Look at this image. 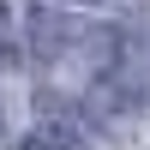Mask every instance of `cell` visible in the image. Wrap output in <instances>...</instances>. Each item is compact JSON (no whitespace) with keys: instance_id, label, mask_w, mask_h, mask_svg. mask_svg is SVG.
Here are the masks:
<instances>
[{"instance_id":"6da1fadb","label":"cell","mask_w":150,"mask_h":150,"mask_svg":"<svg viewBox=\"0 0 150 150\" xmlns=\"http://www.w3.org/2000/svg\"><path fill=\"white\" fill-rule=\"evenodd\" d=\"M18 150H90V144H84V132L66 126V120H42V126H36Z\"/></svg>"},{"instance_id":"7a4b0ae2","label":"cell","mask_w":150,"mask_h":150,"mask_svg":"<svg viewBox=\"0 0 150 150\" xmlns=\"http://www.w3.org/2000/svg\"><path fill=\"white\" fill-rule=\"evenodd\" d=\"M0 60H12V36H6V6H0Z\"/></svg>"},{"instance_id":"3957f363","label":"cell","mask_w":150,"mask_h":150,"mask_svg":"<svg viewBox=\"0 0 150 150\" xmlns=\"http://www.w3.org/2000/svg\"><path fill=\"white\" fill-rule=\"evenodd\" d=\"M0 126H6V120H0Z\"/></svg>"}]
</instances>
